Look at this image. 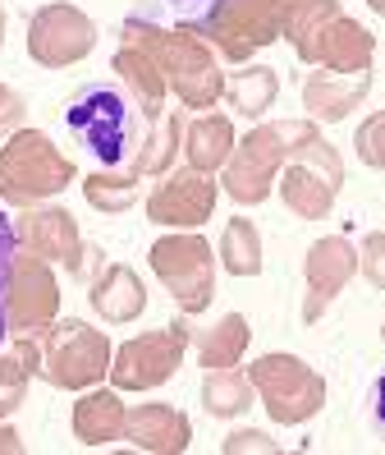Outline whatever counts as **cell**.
<instances>
[{"instance_id": "ba28073f", "label": "cell", "mask_w": 385, "mask_h": 455, "mask_svg": "<svg viewBox=\"0 0 385 455\" xmlns=\"http://www.w3.org/2000/svg\"><path fill=\"white\" fill-rule=\"evenodd\" d=\"M248 378H253V391L262 395V410L280 427L308 423L326 405V378L298 355H262L248 368Z\"/></svg>"}, {"instance_id": "d4e9b609", "label": "cell", "mask_w": 385, "mask_h": 455, "mask_svg": "<svg viewBox=\"0 0 385 455\" xmlns=\"http://www.w3.org/2000/svg\"><path fill=\"white\" fill-rule=\"evenodd\" d=\"M248 340H253V331H248V317L243 313H225L216 327L198 331V359L202 368H234L248 350Z\"/></svg>"}, {"instance_id": "ab89813d", "label": "cell", "mask_w": 385, "mask_h": 455, "mask_svg": "<svg viewBox=\"0 0 385 455\" xmlns=\"http://www.w3.org/2000/svg\"><path fill=\"white\" fill-rule=\"evenodd\" d=\"M170 5H184V0H170Z\"/></svg>"}, {"instance_id": "ac0fdd59", "label": "cell", "mask_w": 385, "mask_h": 455, "mask_svg": "<svg viewBox=\"0 0 385 455\" xmlns=\"http://www.w3.org/2000/svg\"><path fill=\"white\" fill-rule=\"evenodd\" d=\"M124 437L138 451H152V455H179L192 442V423L184 410L175 405H138L124 414Z\"/></svg>"}, {"instance_id": "cb8c5ba5", "label": "cell", "mask_w": 385, "mask_h": 455, "mask_svg": "<svg viewBox=\"0 0 385 455\" xmlns=\"http://www.w3.org/2000/svg\"><path fill=\"white\" fill-rule=\"evenodd\" d=\"M253 378L234 363V368H207L202 382V410L211 419H239L243 410H253Z\"/></svg>"}, {"instance_id": "d6a6232c", "label": "cell", "mask_w": 385, "mask_h": 455, "mask_svg": "<svg viewBox=\"0 0 385 455\" xmlns=\"http://www.w3.org/2000/svg\"><path fill=\"white\" fill-rule=\"evenodd\" d=\"M220 451L225 455H275L280 446H275L266 433H257V427H243V433H230L225 442H220Z\"/></svg>"}, {"instance_id": "9a60e30c", "label": "cell", "mask_w": 385, "mask_h": 455, "mask_svg": "<svg viewBox=\"0 0 385 455\" xmlns=\"http://www.w3.org/2000/svg\"><path fill=\"white\" fill-rule=\"evenodd\" d=\"M216 212V184L207 171H170L147 198V217L156 226H170V230H198L202 221H211Z\"/></svg>"}, {"instance_id": "5bb4252c", "label": "cell", "mask_w": 385, "mask_h": 455, "mask_svg": "<svg viewBox=\"0 0 385 455\" xmlns=\"http://www.w3.org/2000/svg\"><path fill=\"white\" fill-rule=\"evenodd\" d=\"M14 235L23 249H33L37 258L46 262H60L69 276H82L88 272V244L78 235V221L74 212L65 207H23V217L14 221Z\"/></svg>"}, {"instance_id": "52a82bcc", "label": "cell", "mask_w": 385, "mask_h": 455, "mask_svg": "<svg viewBox=\"0 0 385 455\" xmlns=\"http://www.w3.org/2000/svg\"><path fill=\"white\" fill-rule=\"evenodd\" d=\"M161 69L170 92L188 111H211L225 97V74L211 42L198 33V23H179V28H161Z\"/></svg>"}, {"instance_id": "4316f807", "label": "cell", "mask_w": 385, "mask_h": 455, "mask_svg": "<svg viewBox=\"0 0 385 455\" xmlns=\"http://www.w3.org/2000/svg\"><path fill=\"white\" fill-rule=\"evenodd\" d=\"M179 148H184V120H179L175 111H165V116L147 129L143 152H138V162H133V175H165Z\"/></svg>"}, {"instance_id": "44dd1931", "label": "cell", "mask_w": 385, "mask_h": 455, "mask_svg": "<svg viewBox=\"0 0 385 455\" xmlns=\"http://www.w3.org/2000/svg\"><path fill=\"white\" fill-rule=\"evenodd\" d=\"M124 400H120V391L110 387V391H92L88 387V395L74 405V437L82 442V446H106V442H115V437H124Z\"/></svg>"}, {"instance_id": "603a6c76", "label": "cell", "mask_w": 385, "mask_h": 455, "mask_svg": "<svg viewBox=\"0 0 385 455\" xmlns=\"http://www.w3.org/2000/svg\"><path fill=\"white\" fill-rule=\"evenodd\" d=\"M234 152V124L225 116H198L184 124V156L192 171H225Z\"/></svg>"}, {"instance_id": "83f0119b", "label": "cell", "mask_w": 385, "mask_h": 455, "mask_svg": "<svg viewBox=\"0 0 385 455\" xmlns=\"http://www.w3.org/2000/svg\"><path fill=\"white\" fill-rule=\"evenodd\" d=\"M220 262L230 276H257L262 272V235L248 217H234L220 235Z\"/></svg>"}, {"instance_id": "d6986e66", "label": "cell", "mask_w": 385, "mask_h": 455, "mask_svg": "<svg viewBox=\"0 0 385 455\" xmlns=\"http://www.w3.org/2000/svg\"><path fill=\"white\" fill-rule=\"evenodd\" d=\"M376 56V37L363 28L358 19L340 14L317 42V69H335V74H367Z\"/></svg>"}, {"instance_id": "8d00e7d4", "label": "cell", "mask_w": 385, "mask_h": 455, "mask_svg": "<svg viewBox=\"0 0 385 455\" xmlns=\"http://www.w3.org/2000/svg\"><path fill=\"white\" fill-rule=\"evenodd\" d=\"M0 42H5V5H0Z\"/></svg>"}, {"instance_id": "7402d4cb", "label": "cell", "mask_w": 385, "mask_h": 455, "mask_svg": "<svg viewBox=\"0 0 385 455\" xmlns=\"http://www.w3.org/2000/svg\"><path fill=\"white\" fill-rule=\"evenodd\" d=\"M344 10H340V0H289V14H285V42L294 46V56L302 65H317V42L321 33L335 23Z\"/></svg>"}, {"instance_id": "4fadbf2b", "label": "cell", "mask_w": 385, "mask_h": 455, "mask_svg": "<svg viewBox=\"0 0 385 455\" xmlns=\"http://www.w3.org/2000/svg\"><path fill=\"white\" fill-rule=\"evenodd\" d=\"M92 46H97V23L65 0L42 5L28 23V56L42 69H69L82 56H92Z\"/></svg>"}, {"instance_id": "277c9868", "label": "cell", "mask_w": 385, "mask_h": 455, "mask_svg": "<svg viewBox=\"0 0 385 455\" xmlns=\"http://www.w3.org/2000/svg\"><path fill=\"white\" fill-rule=\"evenodd\" d=\"M285 14H289V0H216L207 19L198 23V33L211 42L216 56L243 65L262 46L280 42Z\"/></svg>"}, {"instance_id": "5b68a950", "label": "cell", "mask_w": 385, "mask_h": 455, "mask_svg": "<svg viewBox=\"0 0 385 455\" xmlns=\"http://www.w3.org/2000/svg\"><path fill=\"white\" fill-rule=\"evenodd\" d=\"M344 189V156L321 139V129L312 139H302L294 156L280 166V198L294 217L302 221H326Z\"/></svg>"}, {"instance_id": "74e56055", "label": "cell", "mask_w": 385, "mask_h": 455, "mask_svg": "<svg viewBox=\"0 0 385 455\" xmlns=\"http://www.w3.org/2000/svg\"><path fill=\"white\" fill-rule=\"evenodd\" d=\"M367 5H372L376 14H385V0H367Z\"/></svg>"}, {"instance_id": "2e32d148", "label": "cell", "mask_w": 385, "mask_h": 455, "mask_svg": "<svg viewBox=\"0 0 385 455\" xmlns=\"http://www.w3.org/2000/svg\"><path fill=\"white\" fill-rule=\"evenodd\" d=\"M358 272V249L344 235H326L308 249L302 258V276H308V299H302V323H321V313L335 304V294H344V285Z\"/></svg>"}, {"instance_id": "ffe728a7", "label": "cell", "mask_w": 385, "mask_h": 455, "mask_svg": "<svg viewBox=\"0 0 385 455\" xmlns=\"http://www.w3.org/2000/svg\"><path fill=\"white\" fill-rule=\"evenodd\" d=\"M88 299H92L97 317H106V323L124 327V323H133V317H143V308H147V290H143V281H138L133 267L110 262L106 272L92 281V294H88Z\"/></svg>"}, {"instance_id": "9c48e42d", "label": "cell", "mask_w": 385, "mask_h": 455, "mask_svg": "<svg viewBox=\"0 0 385 455\" xmlns=\"http://www.w3.org/2000/svg\"><path fill=\"white\" fill-rule=\"evenodd\" d=\"M147 258H152L156 281L170 290V299L188 317L211 304V294H216V258H211V244L202 235H192V230L161 235Z\"/></svg>"}, {"instance_id": "f546056e", "label": "cell", "mask_w": 385, "mask_h": 455, "mask_svg": "<svg viewBox=\"0 0 385 455\" xmlns=\"http://www.w3.org/2000/svg\"><path fill=\"white\" fill-rule=\"evenodd\" d=\"M353 148H358V156H363L372 171H385V111H376V116H367L363 124H358Z\"/></svg>"}, {"instance_id": "7a4b0ae2", "label": "cell", "mask_w": 385, "mask_h": 455, "mask_svg": "<svg viewBox=\"0 0 385 455\" xmlns=\"http://www.w3.org/2000/svg\"><path fill=\"white\" fill-rule=\"evenodd\" d=\"M317 133V120H271L248 129L234 143L230 162H225V194L239 207H257L271 198V180L280 175V166L294 156L302 139Z\"/></svg>"}, {"instance_id": "6da1fadb", "label": "cell", "mask_w": 385, "mask_h": 455, "mask_svg": "<svg viewBox=\"0 0 385 455\" xmlns=\"http://www.w3.org/2000/svg\"><path fill=\"white\" fill-rule=\"evenodd\" d=\"M65 124L106 171H133L147 129L156 120H147L143 106H138L129 92L110 88V84H97V88H82L65 106Z\"/></svg>"}, {"instance_id": "e0dca14e", "label": "cell", "mask_w": 385, "mask_h": 455, "mask_svg": "<svg viewBox=\"0 0 385 455\" xmlns=\"http://www.w3.org/2000/svg\"><path fill=\"white\" fill-rule=\"evenodd\" d=\"M372 92V74H335V69H317L302 84V111L317 124H335L349 111L367 101Z\"/></svg>"}, {"instance_id": "8fae6325", "label": "cell", "mask_w": 385, "mask_h": 455, "mask_svg": "<svg viewBox=\"0 0 385 455\" xmlns=\"http://www.w3.org/2000/svg\"><path fill=\"white\" fill-rule=\"evenodd\" d=\"M55 313H60V285H55L51 262L19 244L10 262V294H5L10 336H46Z\"/></svg>"}, {"instance_id": "8992f818", "label": "cell", "mask_w": 385, "mask_h": 455, "mask_svg": "<svg viewBox=\"0 0 385 455\" xmlns=\"http://www.w3.org/2000/svg\"><path fill=\"white\" fill-rule=\"evenodd\" d=\"M110 340L106 331L78 323H51L46 336H42V378L55 387V391H88L97 387L101 378H110Z\"/></svg>"}, {"instance_id": "484cf974", "label": "cell", "mask_w": 385, "mask_h": 455, "mask_svg": "<svg viewBox=\"0 0 385 455\" xmlns=\"http://www.w3.org/2000/svg\"><path fill=\"white\" fill-rule=\"evenodd\" d=\"M225 97H230V106L239 116L262 120V111H271V101L280 97V74H275L271 65H248L225 84Z\"/></svg>"}, {"instance_id": "4dcf8cb0", "label": "cell", "mask_w": 385, "mask_h": 455, "mask_svg": "<svg viewBox=\"0 0 385 455\" xmlns=\"http://www.w3.org/2000/svg\"><path fill=\"white\" fill-rule=\"evenodd\" d=\"M14 249H19V235H14V221L5 217L0 207V336H5V294H10V262H14Z\"/></svg>"}, {"instance_id": "f1b7e54d", "label": "cell", "mask_w": 385, "mask_h": 455, "mask_svg": "<svg viewBox=\"0 0 385 455\" xmlns=\"http://www.w3.org/2000/svg\"><path fill=\"white\" fill-rule=\"evenodd\" d=\"M138 180L133 171H97L82 180V198H88L97 212H129L138 203Z\"/></svg>"}, {"instance_id": "f35d334b", "label": "cell", "mask_w": 385, "mask_h": 455, "mask_svg": "<svg viewBox=\"0 0 385 455\" xmlns=\"http://www.w3.org/2000/svg\"><path fill=\"white\" fill-rule=\"evenodd\" d=\"M381 340H385V323H381Z\"/></svg>"}, {"instance_id": "3957f363", "label": "cell", "mask_w": 385, "mask_h": 455, "mask_svg": "<svg viewBox=\"0 0 385 455\" xmlns=\"http://www.w3.org/2000/svg\"><path fill=\"white\" fill-rule=\"evenodd\" d=\"M74 180H78L74 162L42 129H14L0 148V198L10 207H37L65 194Z\"/></svg>"}, {"instance_id": "1f68e13d", "label": "cell", "mask_w": 385, "mask_h": 455, "mask_svg": "<svg viewBox=\"0 0 385 455\" xmlns=\"http://www.w3.org/2000/svg\"><path fill=\"white\" fill-rule=\"evenodd\" d=\"M358 272H363L376 290H385V235H367L358 249Z\"/></svg>"}, {"instance_id": "836d02e7", "label": "cell", "mask_w": 385, "mask_h": 455, "mask_svg": "<svg viewBox=\"0 0 385 455\" xmlns=\"http://www.w3.org/2000/svg\"><path fill=\"white\" fill-rule=\"evenodd\" d=\"M23 97L14 92V88H5V84H0V139H10V133L23 124Z\"/></svg>"}, {"instance_id": "7c38bea8", "label": "cell", "mask_w": 385, "mask_h": 455, "mask_svg": "<svg viewBox=\"0 0 385 455\" xmlns=\"http://www.w3.org/2000/svg\"><path fill=\"white\" fill-rule=\"evenodd\" d=\"M110 69L120 74V84L129 88V97L138 106H143L147 120L165 116V92H170V84H165V69H161V28L156 23L124 19L120 51H115V60H110Z\"/></svg>"}, {"instance_id": "30bf717a", "label": "cell", "mask_w": 385, "mask_h": 455, "mask_svg": "<svg viewBox=\"0 0 385 455\" xmlns=\"http://www.w3.org/2000/svg\"><path fill=\"white\" fill-rule=\"evenodd\" d=\"M184 350H188V323L133 336L110 355V382H115V391H156L179 372Z\"/></svg>"}, {"instance_id": "d590c367", "label": "cell", "mask_w": 385, "mask_h": 455, "mask_svg": "<svg viewBox=\"0 0 385 455\" xmlns=\"http://www.w3.org/2000/svg\"><path fill=\"white\" fill-rule=\"evenodd\" d=\"M376 419H381V423H385V378H381V382H376Z\"/></svg>"}, {"instance_id": "e575fe53", "label": "cell", "mask_w": 385, "mask_h": 455, "mask_svg": "<svg viewBox=\"0 0 385 455\" xmlns=\"http://www.w3.org/2000/svg\"><path fill=\"white\" fill-rule=\"evenodd\" d=\"M23 451V437L14 433L10 423H0V455H19Z\"/></svg>"}]
</instances>
